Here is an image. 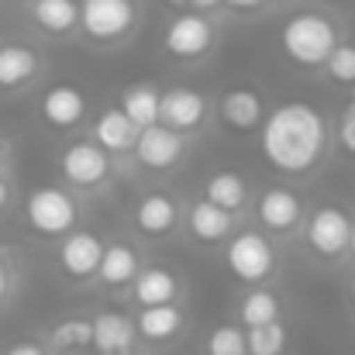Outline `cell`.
Returning a JSON list of instances; mask_svg holds the SVG:
<instances>
[{
	"instance_id": "4316f807",
	"label": "cell",
	"mask_w": 355,
	"mask_h": 355,
	"mask_svg": "<svg viewBox=\"0 0 355 355\" xmlns=\"http://www.w3.org/2000/svg\"><path fill=\"white\" fill-rule=\"evenodd\" d=\"M245 349H248V355H283V349H286V331H283V324H279V321H269V324L248 328Z\"/></svg>"
},
{
	"instance_id": "2e32d148",
	"label": "cell",
	"mask_w": 355,
	"mask_h": 355,
	"mask_svg": "<svg viewBox=\"0 0 355 355\" xmlns=\"http://www.w3.org/2000/svg\"><path fill=\"white\" fill-rule=\"evenodd\" d=\"M42 69V59L28 45H0V90H17L31 83Z\"/></svg>"
},
{
	"instance_id": "5b68a950",
	"label": "cell",
	"mask_w": 355,
	"mask_h": 355,
	"mask_svg": "<svg viewBox=\"0 0 355 355\" xmlns=\"http://www.w3.org/2000/svg\"><path fill=\"white\" fill-rule=\"evenodd\" d=\"M131 148H135V159H138L145 169L166 173V169H173V166L183 159L187 138H183L180 131L166 128L162 121H155V124H148V128H138V138H135Z\"/></svg>"
},
{
	"instance_id": "b9f144b4",
	"label": "cell",
	"mask_w": 355,
	"mask_h": 355,
	"mask_svg": "<svg viewBox=\"0 0 355 355\" xmlns=\"http://www.w3.org/2000/svg\"><path fill=\"white\" fill-rule=\"evenodd\" d=\"M352 97H355V83H352Z\"/></svg>"
},
{
	"instance_id": "277c9868",
	"label": "cell",
	"mask_w": 355,
	"mask_h": 355,
	"mask_svg": "<svg viewBox=\"0 0 355 355\" xmlns=\"http://www.w3.org/2000/svg\"><path fill=\"white\" fill-rule=\"evenodd\" d=\"M135 0H83L80 3V28L94 42H121L135 28Z\"/></svg>"
},
{
	"instance_id": "836d02e7",
	"label": "cell",
	"mask_w": 355,
	"mask_h": 355,
	"mask_svg": "<svg viewBox=\"0 0 355 355\" xmlns=\"http://www.w3.org/2000/svg\"><path fill=\"white\" fill-rule=\"evenodd\" d=\"M7 290H10V272H7V266H3V259H0V300L7 297Z\"/></svg>"
},
{
	"instance_id": "ffe728a7",
	"label": "cell",
	"mask_w": 355,
	"mask_h": 355,
	"mask_svg": "<svg viewBox=\"0 0 355 355\" xmlns=\"http://www.w3.org/2000/svg\"><path fill=\"white\" fill-rule=\"evenodd\" d=\"M187 225H190V235L197 241H207V245L225 241L232 235V214L225 207L211 204V200H197L187 214Z\"/></svg>"
},
{
	"instance_id": "4fadbf2b",
	"label": "cell",
	"mask_w": 355,
	"mask_h": 355,
	"mask_svg": "<svg viewBox=\"0 0 355 355\" xmlns=\"http://www.w3.org/2000/svg\"><path fill=\"white\" fill-rule=\"evenodd\" d=\"M87 114V97H83V90L80 87H73V83H59V87H52L49 94H45V101H42V118L49 121L52 128H76L80 121Z\"/></svg>"
},
{
	"instance_id": "8d00e7d4",
	"label": "cell",
	"mask_w": 355,
	"mask_h": 355,
	"mask_svg": "<svg viewBox=\"0 0 355 355\" xmlns=\"http://www.w3.org/2000/svg\"><path fill=\"white\" fill-rule=\"evenodd\" d=\"M349 248H352V255H355V225L349 228Z\"/></svg>"
},
{
	"instance_id": "8fae6325",
	"label": "cell",
	"mask_w": 355,
	"mask_h": 355,
	"mask_svg": "<svg viewBox=\"0 0 355 355\" xmlns=\"http://www.w3.org/2000/svg\"><path fill=\"white\" fill-rule=\"evenodd\" d=\"M104 241L94 232H66L62 245H59V266L69 279H87L97 272Z\"/></svg>"
},
{
	"instance_id": "30bf717a",
	"label": "cell",
	"mask_w": 355,
	"mask_h": 355,
	"mask_svg": "<svg viewBox=\"0 0 355 355\" xmlns=\"http://www.w3.org/2000/svg\"><path fill=\"white\" fill-rule=\"evenodd\" d=\"M159 121L180 135L197 131L207 121V97L190 87H173V90L159 94Z\"/></svg>"
},
{
	"instance_id": "484cf974",
	"label": "cell",
	"mask_w": 355,
	"mask_h": 355,
	"mask_svg": "<svg viewBox=\"0 0 355 355\" xmlns=\"http://www.w3.org/2000/svg\"><path fill=\"white\" fill-rule=\"evenodd\" d=\"M238 318H241V324H248V328L276 321V318H279V300H276V293H272V290H252V293L241 300Z\"/></svg>"
},
{
	"instance_id": "ab89813d",
	"label": "cell",
	"mask_w": 355,
	"mask_h": 355,
	"mask_svg": "<svg viewBox=\"0 0 355 355\" xmlns=\"http://www.w3.org/2000/svg\"><path fill=\"white\" fill-rule=\"evenodd\" d=\"M166 3H173V7H183V3H187V0H166Z\"/></svg>"
},
{
	"instance_id": "74e56055",
	"label": "cell",
	"mask_w": 355,
	"mask_h": 355,
	"mask_svg": "<svg viewBox=\"0 0 355 355\" xmlns=\"http://www.w3.org/2000/svg\"><path fill=\"white\" fill-rule=\"evenodd\" d=\"M3 162H7V152H3V145H0V169H3Z\"/></svg>"
},
{
	"instance_id": "ac0fdd59",
	"label": "cell",
	"mask_w": 355,
	"mask_h": 355,
	"mask_svg": "<svg viewBox=\"0 0 355 355\" xmlns=\"http://www.w3.org/2000/svg\"><path fill=\"white\" fill-rule=\"evenodd\" d=\"M131 283H135V300H138L141 307L176 304V297H180V279H176L169 269H162V266H155V269H138V276H135Z\"/></svg>"
},
{
	"instance_id": "f546056e",
	"label": "cell",
	"mask_w": 355,
	"mask_h": 355,
	"mask_svg": "<svg viewBox=\"0 0 355 355\" xmlns=\"http://www.w3.org/2000/svg\"><path fill=\"white\" fill-rule=\"evenodd\" d=\"M207 352L211 355H248V349H245V331L235 328V324L214 328L211 338H207Z\"/></svg>"
},
{
	"instance_id": "cb8c5ba5",
	"label": "cell",
	"mask_w": 355,
	"mask_h": 355,
	"mask_svg": "<svg viewBox=\"0 0 355 355\" xmlns=\"http://www.w3.org/2000/svg\"><path fill=\"white\" fill-rule=\"evenodd\" d=\"M204 200H211V204H218V207H225L228 214H235L245 207V200H248V183H245V176H238V173H214V176H207V183H204Z\"/></svg>"
},
{
	"instance_id": "83f0119b",
	"label": "cell",
	"mask_w": 355,
	"mask_h": 355,
	"mask_svg": "<svg viewBox=\"0 0 355 355\" xmlns=\"http://www.w3.org/2000/svg\"><path fill=\"white\" fill-rule=\"evenodd\" d=\"M90 342H94V324L83 321V318H69V321L55 324V331H52L55 349H83Z\"/></svg>"
},
{
	"instance_id": "7c38bea8",
	"label": "cell",
	"mask_w": 355,
	"mask_h": 355,
	"mask_svg": "<svg viewBox=\"0 0 355 355\" xmlns=\"http://www.w3.org/2000/svg\"><path fill=\"white\" fill-rule=\"evenodd\" d=\"M180 225V207L169 193H148L138 200L135 207V228L148 238H162L169 235Z\"/></svg>"
},
{
	"instance_id": "d6a6232c",
	"label": "cell",
	"mask_w": 355,
	"mask_h": 355,
	"mask_svg": "<svg viewBox=\"0 0 355 355\" xmlns=\"http://www.w3.org/2000/svg\"><path fill=\"white\" fill-rule=\"evenodd\" d=\"M221 3H228L235 10H255V7H262V0H221Z\"/></svg>"
},
{
	"instance_id": "4dcf8cb0",
	"label": "cell",
	"mask_w": 355,
	"mask_h": 355,
	"mask_svg": "<svg viewBox=\"0 0 355 355\" xmlns=\"http://www.w3.org/2000/svg\"><path fill=\"white\" fill-rule=\"evenodd\" d=\"M338 138H342V145H345L349 152H355V124H352L349 114L342 118V131H338Z\"/></svg>"
},
{
	"instance_id": "52a82bcc",
	"label": "cell",
	"mask_w": 355,
	"mask_h": 355,
	"mask_svg": "<svg viewBox=\"0 0 355 355\" xmlns=\"http://www.w3.org/2000/svg\"><path fill=\"white\" fill-rule=\"evenodd\" d=\"M62 176L66 183L80 187V190H94L111 176V155L97 145V141H73L62 148L59 155Z\"/></svg>"
},
{
	"instance_id": "d590c367",
	"label": "cell",
	"mask_w": 355,
	"mask_h": 355,
	"mask_svg": "<svg viewBox=\"0 0 355 355\" xmlns=\"http://www.w3.org/2000/svg\"><path fill=\"white\" fill-rule=\"evenodd\" d=\"M187 3H193V7H200V10H207V7H218L221 0H187Z\"/></svg>"
},
{
	"instance_id": "3957f363",
	"label": "cell",
	"mask_w": 355,
	"mask_h": 355,
	"mask_svg": "<svg viewBox=\"0 0 355 355\" xmlns=\"http://www.w3.org/2000/svg\"><path fill=\"white\" fill-rule=\"evenodd\" d=\"M24 218H28V225H31L35 235L55 238V235L73 232V225H76L80 214H76V204H73V197H69L66 190H59V187H42V190H35V193L28 197Z\"/></svg>"
},
{
	"instance_id": "f1b7e54d",
	"label": "cell",
	"mask_w": 355,
	"mask_h": 355,
	"mask_svg": "<svg viewBox=\"0 0 355 355\" xmlns=\"http://www.w3.org/2000/svg\"><path fill=\"white\" fill-rule=\"evenodd\" d=\"M324 69H328V76H331L335 83L352 87L355 83V45L352 42H338V45L331 49V55L324 59Z\"/></svg>"
},
{
	"instance_id": "e0dca14e",
	"label": "cell",
	"mask_w": 355,
	"mask_h": 355,
	"mask_svg": "<svg viewBox=\"0 0 355 355\" xmlns=\"http://www.w3.org/2000/svg\"><path fill=\"white\" fill-rule=\"evenodd\" d=\"M90 324H94V345L104 355L128 352L131 342H135V321L128 314H121V311H104Z\"/></svg>"
},
{
	"instance_id": "7bdbcfd3",
	"label": "cell",
	"mask_w": 355,
	"mask_h": 355,
	"mask_svg": "<svg viewBox=\"0 0 355 355\" xmlns=\"http://www.w3.org/2000/svg\"><path fill=\"white\" fill-rule=\"evenodd\" d=\"M121 355H128V352H121Z\"/></svg>"
},
{
	"instance_id": "1f68e13d",
	"label": "cell",
	"mask_w": 355,
	"mask_h": 355,
	"mask_svg": "<svg viewBox=\"0 0 355 355\" xmlns=\"http://www.w3.org/2000/svg\"><path fill=\"white\" fill-rule=\"evenodd\" d=\"M3 355H45V349L35 345V342H17V345H10Z\"/></svg>"
},
{
	"instance_id": "d6986e66",
	"label": "cell",
	"mask_w": 355,
	"mask_h": 355,
	"mask_svg": "<svg viewBox=\"0 0 355 355\" xmlns=\"http://www.w3.org/2000/svg\"><path fill=\"white\" fill-rule=\"evenodd\" d=\"M138 252L124 241H114V245H104L101 252V262H97V276L104 286H128L135 276H138Z\"/></svg>"
},
{
	"instance_id": "6da1fadb",
	"label": "cell",
	"mask_w": 355,
	"mask_h": 355,
	"mask_svg": "<svg viewBox=\"0 0 355 355\" xmlns=\"http://www.w3.org/2000/svg\"><path fill=\"white\" fill-rule=\"evenodd\" d=\"M259 145L272 169L304 176L324 159L328 124L311 104H279L259 124Z\"/></svg>"
},
{
	"instance_id": "9c48e42d",
	"label": "cell",
	"mask_w": 355,
	"mask_h": 355,
	"mask_svg": "<svg viewBox=\"0 0 355 355\" xmlns=\"http://www.w3.org/2000/svg\"><path fill=\"white\" fill-rule=\"evenodd\" d=\"M349 228H352V221H349V214L342 207H331V204L318 207L311 214V221H307V245H311V252L321 255V259L342 255L349 248Z\"/></svg>"
},
{
	"instance_id": "d4e9b609",
	"label": "cell",
	"mask_w": 355,
	"mask_h": 355,
	"mask_svg": "<svg viewBox=\"0 0 355 355\" xmlns=\"http://www.w3.org/2000/svg\"><path fill=\"white\" fill-rule=\"evenodd\" d=\"M121 111L124 118L131 121L135 128H148L159 121V90L148 87V83H138V87H128L121 94Z\"/></svg>"
},
{
	"instance_id": "603a6c76",
	"label": "cell",
	"mask_w": 355,
	"mask_h": 355,
	"mask_svg": "<svg viewBox=\"0 0 355 355\" xmlns=\"http://www.w3.org/2000/svg\"><path fill=\"white\" fill-rule=\"evenodd\" d=\"M31 17L49 35H66L80 24V3L76 0H35Z\"/></svg>"
},
{
	"instance_id": "7402d4cb",
	"label": "cell",
	"mask_w": 355,
	"mask_h": 355,
	"mask_svg": "<svg viewBox=\"0 0 355 355\" xmlns=\"http://www.w3.org/2000/svg\"><path fill=\"white\" fill-rule=\"evenodd\" d=\"M138 138V128L124 118V111H104L101 118L94 121V141L111 155V152H128Z\"/></svg>"
},
{
	"instance_id": "f35d334b",
	"label": "cell",
	"mask_w": 355,
	"mask_h": 355,
	"mask_svg": "<svg viewBox=\"0 0 355 355\" xmlns=\"http://www.w3.org/2000/svg\"><path fill=\"white\" fill-rule=\"evenodd\" d=\"M349 118H352V124H355V97H352V107H349Z\"/></svg>"
},
{
	"instance_id": "7a4b0ae2",
	"label": "cell",
	"mask_w": 355,
	"mask_h": 355,
	"mask_svg": "<svg viewBox=\"0 0 355 355\" xmlns=\"http://www.w3.org/2000/svg\"><path fill=\"white\" fill-rule=\"evenodd\" d=\"M279 45L283 52L297 62V66H324V59L331 55V49L338 45V31L335 24L324 17V14H314V10H304V14H293L283 31H279Z\"/></svg>"
},
{
	"instance_id": "5bb4252c",
	"label": "cell",
	"mask_w": 355,
	"mask_h": 355,
	"mask_svg": "<svg viewBox=\"0 0 355 355\" xmlns=\"http://www.w3.org/2000/svg\"><path fill=\"white\" fill-rule=\"evenodd\" d=\"M304 218V204L293 190H266L262 200H259V221L269 228V232H293Z\"/></svg>"
},
{
	"instance_id": "8992f818",
	"label": "cell",
	"mask_w": 355,
	"mask_h": 355,
	"mask_svg": "<svg viewBox=\"0 0 355 355\" xmlns=\"http://www.w3.org/2000/svg\"><path fill=\"white\" fill-rule=\"evenodd\" d=\"M225 259H228V269L235 272L241 283H262L272 272V266H276L272 245L259 232H241V235H235L228 241Z\"/></svg>"
},
{
	"instance_id": "60d3db41",
	"label": "cell",
	"mask_w": 355,
	"mask_h": 355,
	"mask_svg": "<svg viewBox=\"0 0 355 355\" xmlns=\"http://www.w3.org/2000/svg\"><path fill=\"white\" fill-rule=\"evenodd\" d=\"M349 297H352V304H355V279H352V290H349Z\"/></svg>"
},
{
	"instance_id": "e575fe53",
	"label": "cell",
	"mask_w": 355,
	"mask_h": 355,
	"mask_svg": "<svg viewBox=\"0 0 355 355\" xmlns=\"http://www.w3.org/2000/svg\"><path fill=\"white\" fill-rule=\"evenodd\" d=\"M7 204H10V187H7V180L0 176V211H3Z\"/></svg>"
},
{
	"instance_id": "ba28073f",
	"label": "cell",
	"mask_w": 355,
	"mask_h": 355,
	"mask_svg": "<svg viewBox=\"0 0 355 355\" xmlns=\"http://www.w3.org/2000/svg\"><path fill=\"white\" fill-rule=\"evenodd\" d=\"M162 45L173 59H200L214 45V28L204 14H176L162 35Z\"/></svg>"
},
{
	"instance_id": "9a60e30c",
	"label": "cell",
	"mask_w": 355,
	"mask_h": 355,
	"mask_svg": "<svg viewBox=\"0 0 355 355\" xmlns=\"http://www.w3.org/2000/svg\"><path fill=\"white\" fill-rule=\"evenodd\" d=\"M218 111H221V121L235 131H255L262 118H266V107H262V97L248 87H238V90H228L221 101H218Z\"/></svg>"
},
{
	"instance_id": "44dd1931",
	"label": "cell",
	"mask_w": 355,
	"mask_h": 355,
	"mask_svg": "<svg viewBox=\"0 0 355 355\" xmlns=\"http://www.w3.org/2000/svg\"><path fill=\"white\" fill-rule=\"evenodd\" d=\"M183 328V311L176 304H159V307H141L135 331L148 342H169Z\"/></svg>"
}]
</instances>
